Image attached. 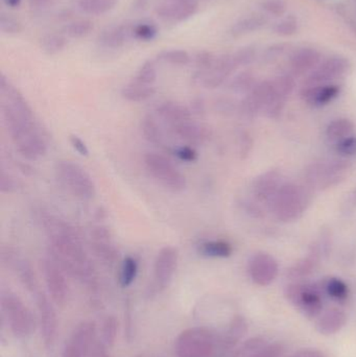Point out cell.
Masks as SVG:
<instances>
[{
	"label": "cell",
	"mask_w": 356,
	"mask_h": 357,
	"mask_svg": "<svg viewBox=\"0 0 356 357\" xmlns=\"http://www.w3.org/2000/svg\"><path fill=\"white\" fill-rule=\"evenodd\" d=\"M321 54L315 48L303 47L291 56L290 66L293 75H304L311 73L320 64Z\"/></svg>",
	"instance_id": "20"
},
{
	"label": "cell",
	"mask_w": 356,
	"mask_h": 357,
	"mask_svg": "<svg viewBox=\"0 0 356 357\" xmlns=\"http://www.w3.org/2000/svg\"><path fill=\"white\" fill-rule=\"evenodd\" d=\"M261 8L268 14L279 17L286 13V3L284 0H263L261 2Z\"/></svg>",
	"instance_id": "49"
},
{
	"label": "cell",
	"mask_w": 356,
	"mask_h": 357,
	"mask_svg": "<svg viewBox=\"0 0 356 357\" xmlns=\"http://www.w3.org/2000/svg\"><path fill=\"white\" fill-rule=\"evenodd\" d=\"M138 262L132 256H127L123 259L119 273V282L123 287H129L133 284L138 274Z\"/></svg>",
	"instance_id": "33"
},
{
	"label": "cell",
	"mask_w": 356,
	"mask_h": 357,
	"mask_svg": "<svg viewBox=\"0 0 356 357\" xmlns=\"http://www.w3.org/2000/svg\"><path fill=\"white\" fill-rule=\"evenodd\" d=\"M198 10L196 0H171L158 6L157 15L167 22H183L194 16Z\"/></svg>",
	"instance_id": "18"
},
{
	"label": "cell",
	"mask_w": 356,
	"mask_h": 357,
	"mask_svg": "<svg viewBox=\"0 0 356 357\" xmlns=\"http://www.w3.org/2000/svg\"><path fill=\"white\" fill-rule=\"evenodd\" d=\"M349 68V62L344 56H332L320 63L307 77L304 86L327 85L344 75Z\"/></svg>",
	"instance_id": "15"
},
{
	"label": "cell",
	"mask_w": 356,
	"mask_h": 357,
	"mask_svg": "<svg viewBox=\"0 0 356 357\" xmlns=\"http://www.w3.org/2000/svg\"><path fill=\"white\" fill-rule=\"evenodd\" d=\"M146 1L148 0H136V8H142L144 6H146Z\"/></svg>",
	"instance_id": "58"
},
{
	"label": "cell",
	"mask_w": 356,
	"mask_h": 357,
	"mask_svg": "<svg viewBox=\"0 0 356 357\" xmlns=\"http://www.w3.org/2000/svg\"><path fill=\"white\" fill-rule=\"evenodd\" d=\"M56 176L66 190L77 199H91L95 195V184L91 176L73 161H58Z\"/></svg>",
	"instance_id": "4"
},
{
	"label": "cell",
	"mask_w": 356,
	"mask_h": 357,
	"mask_svg": "<svg viewBox=\"0 0 356 357\" xmlns=\"http://www.w3.org/2000/svg\"><path fill=\"white\" fill-rule=\"evenodd\" d=\"M324 289H325L327 295L330 296V298H332V299L336 300V301H346L347 298H348V287H347L346 283L341 280V279H328L325 282V285H324Z\"/></svg>",
	"instance_id": "39"
},
{
	"label": "cell",
	"mask_w": 356,
	"mask_h": 357,
	"mask_svg": "<svg viewBox=\"0 0 356 357\" xmlns=\"http://www.w3.org/2000/svg\"><path fill=\"white\" fill-rule=\"evenodd\" d=\"M314 264H315V259H314L313 257L307 258V259L303 260V261L299 262V264L293 268L292 272L294 273L295 275L309 274L311 268H313Z\"/></svg>",
	"instance_id": "52"
},
{
	"label": "cell",
	"mask_w": 356,
	"mask_h": 357,
	"mask_svg": "<svg viewBox=\"0 0 356 357\" xmlns=\"http://www.w3.org/2000/svg\"><path fill=\"white\" fill-rule=\"evenodd\" d=\"M274 31L281 37H291L298 31V20L295 17L288 16L275 25Z\"/></svg>",
	"instance_id": "44"
},
{
	"label": "cell",
	"mask_w": 356,
	"mask_h": 357,
	"mask_svg": "<svg viewBox=\"0 0 356 357\" xmlns=\"http://www.w3.org/2000/svg\"><path fill=\"white\" fill-rule=\"evenodd\" d=\"M156 93L155 86H144L140 84L131 83L121 90V96L127 102H141L150 100L154 94Z\"/></svg>",
	"instance_id": "27"
},
{
	"label": "cell",
	"mask_w": 356,
	"mask_h": 357,
	"mask_svg": "<svg viewBox=\"0 0 356 357\" xmlns=\"http://www.w3.org/2000/svg\"><path fill=\"white\" fill-rule=\"evenodd\" d=\"M90 247L93 255L106 266H113L118 258V251L113 243L110 229L105 225L92 227Z\"/></svg>",
	"instance_id": "14"
},
{
	"label": "cell",
	"mask_w": 356,
	"mask_h": 357,
	"mask_svg": "<svg viewBox=\"0 0 356 357\" xmlns=\"http://www.w3.org/2000/svg\"><path fill=\"white\" fill-rule=\"evenodd\" d=\"M81 12L92 16H100L116 6L117 0H77Z\"/></svg>",
	"instance_id": "30"
},
{
	"label": "cell",
	"mask_w": 356,
	"mask_h": 357,
	"mask_svg": "<svg viewBox=\"0 0 356 357\" xmlns=\"http://www.w3.org/2000/svg\"><path fill=\"white\" fill-rule=\"evenodd\" d=\"M144 162L148 174L164 188L176 193L185 190L187 186L185 176L167 157L158 153H148Z\"/></svg>",
	"instance_id": "7"
},
{
	"label": "cell",
	"mask_w": 356,
	"mask_h": 357,
	"mask_svg": "<svg viewBox=\"0 0 356 357\" xmlns=\"http://www.w3.org/2000/svg\"><path fill=\"white\" fill-rule=\"evenodd\" d=\"M217 335L204 327H192L180 333L175 342L179 357H211L219 346Z\"/></svg>",
	"instance_id": "3"
},
{
	"label": "cell",
	"mask_w": 356,
	"mask_h": 357,
	"mask_svg": "<svg viewBox=\"0 0 356 357\" xmlns=\"http://www.w3.org/2000/svg\"><path fill=\"white\" fill-rule=\"evenodd\" d=\"M0 31L6 35H17L22 31V25L10 15H0Z\"/></svg>",
	"instance_id": "45"
},
{
	"label": "cell",
	"mask_w": 356,
	"mask_h": 357,
	"mask_svg": "<svg viewBox=\"0 0 356 357\" xmlns=\"http://www.w3.org/2000/svg\"><path fill=\"white\" fill-rule=\"evenodd\" d=\"M286 47L284 44H277V45L272 46L268 50L267 56L269 59L277 58L278 56H281L284 54Z\"/></svg>",
	"instance_id": "53"
},
{
	"label": "cell",
	"mask_w": 356,
	"mask_h": 357,
	"mask_svg": "<svg viewBox=\"0 0 356 357\" xmlns=\"http://www.w3.org/2000/svg\"><path fill=\"white\" fill-rule=\"evenodd\" d=\"M267 19L265 17L250 16L246 18L240 19L238 22L234 23L231 27V35L234 37H240V36L247 35V33H254L259 31L261 27L265 26Z\"/></svg>",
	"instance_id": "29"
},
{
	"label": "cell",
	"mask_w": 356,
	"mask_h": 357,
	"mask_svg": "<svg viewBox=\"0 0 356 357\" xmlns=\"http://www.w3.org/2000/svg\"><path fill=\"white\" fill-rule=\"evenodd\" d=\"M157 114L169 126L192 121V112L189 108L173 102H165L159 105Z\"/></svg>",
	"instance_id": "24"
},
{
	"label": "cell",
	"mask_w": 356,
	"mask_h": 357,
	"mask_svg": "<svg viewBox=\"0 0 356 357\" xmlns=\"http://www.w3.org/2000/svg\"><path fill=\"white\" fill-rule=\"evenodd\" d=\"M272 209L281 222L298 220L309 205V195L304 189L294 184L282 185L272 199Z\"/></svg>",
	"instance_id": "6"
},
{
	"label": "cell",
	"mask_w": 356,
	"mask_h": 357,
	"mask_svg": "<svg viewBox=\"0 0 356 357\" xmlns=\"http://www.w3.org/2000/svg\"><path fill=\"white\" fill-rule=\"evenodd\" d=\"M233 58L238 67L248 66L254 62L256 58V50L252 46H246L234 52Z\"/></svg>",
	"instance_id": "46"
},
{
	"label": "cell",
	"mask_w": 356,
	"mask_h": 357,
	"mask_svg": "<svg viewBox=\"0 0 356 357\" xmlns=\"http://www.w3.org/2000/svg\"><path fill=\"white\" fill-rule=\"evenodd\" d=\"M336 153L343 157H353L356 155V136H349L336 142Z\"/></svg>",
	"instance_id": "47"
},
{
	"label": "cell",
	"mask_w": 356,
	"mask_h": 357,
	"mask_svg": "<svg viewBox=\"0 0 356 357\" xmlns=\"http://www.w3.org/2000/svg\"><path fill=\"white\" fill-rule=\"evenodd\" d=\"M273 85L278 96L286 98L292 93L295 88L294 77L291 75H281L274 79Z\"/></svg>",
	"instance_id": "43"
},
{
	"label": "cell",
	"mask_w": 356,
	"mask_h": 357,
	"mask_svg": "<svg viewBox=\"0 0 356 357\" xmlns=\"http://www.w3.org/2000/svg\"><path fill=\"white\" fill-rule=\"evenodd\" d=\"M117 323L114 317H107L106 320L102 323V343L107 348H110L114 344L116 339Z\"/></svg>",
	"instance_id": "42"
},
{
	"label": "cell",
	"mask_w": 356,
	"mask_h": 357,
	"mask_svg": "<svg viewBox=\"0 0 356 357\" xmlns=\"http://www.w3.org/2000/svg\"><path fill=\"white\" fill-rule=\"evenodd\" d=\"M249 274L253 282L261 287H267L277 277V261L270 254H255L249 262Z\"/></svg>",
	"instance_id": "17"
},
{
	"label": "cell",
	"mask_w": 356,
	"mask_h": 357,
	"mask_svg": "<svg viewBox=\"0 0 356 357\" xmlns=\"http://www.w3.org/2000/svg\"><path fill=\"white\" fill-rule=\"evenodd\" d=\"M286 296L290 301L305 316L315 318L323 308L321 291L311 284H292L286 287Z\"/></svg>",
	"instance_id": "9"
},
{
	"label": "cell",
	"mask_w": 356,
	"mask_h": 357,
	"mask_svg": "<svg viewBox=\"0 0 356 357\" xmlns=\"http://www.w3.org/2000/svg\"><path fill=\"white\" fill-rule=\"evenodd\" d=\"M171 131L176 137L187 146H198L205 144L210 137V131L205 126L198 125L192 121H183L171 126Z\"/></svg>",
	"instance_id": "19"
},
{
	"label": "cell",
	"mask_w": 356,
	"mask_h": 357,
	"mask_svg": "<svg viewBox=\"0 0 356 357\" xmlns=\"http://www.w3.org/2000/svg\"><path fill=\"white\" fill-rule=\"evenodd\" d=\"M199 253L209 258H228L233 253L232 245L225 241H208L198 247Z\"/></svg>",
	"instance_id": "28"
},
{
	"label": "cell",
	"mask_w": 356,
	"mask_h": 357,
	"mask_svg": "<svg viewBox=\"0 0 356 357\" xmlns=\"http://www.w3.org/2000/svg\"><path fill=\"white\" fill-rule=\"evenodd\" d=\"M41 270L50 299L56 305L64 306L69 298L66 272L50 255L42 258Z\"/></svg>",
	"instance_id": "8"
},
{
	"label": "cell",
	"mask_w": 356,
	"mask_h": 357,
	"mask_svg": "<svg viewBox=\"0 0 356 357\" xmlns=\"http://www.w3.org/2000/svg\"><path fill=\"white\" fill-rule=\"evenodd\" d=\"M217 58V56H215L212 52H207V50L199 52L194 58V66H196V70L192 79H196V77L208 73L215 65Z\"/></svg>",
	"instance_id": "40"
},
{
	"label": "cell",
	"mask_w": 356,
	"mask_h": 357,
	"mask_svg": "<svg viewBox=\"0 0 356 357\" xmlns=\"http://www.w3.org/2000/svg\"><path fill=\"white\" fill-rule=\"evenodd\" d=\"M96 325L86 321L77 325L65 344L62 357H87L95 345Z\"/></svg>",
	"instance_id": "10"
},
{
	"label": "cell",
	"mask_w": 356,
	"mask_h": 357,
	"mask_svg": "<svg viewBox=\"0 0 356 357\" xmlns=\"http://www.w3.org/2000/svg\"><path fill=\"white\" fill-rule=\"evenodd\" d=\"M255 85H256V83H255L254 75L249 71H244V73H240L232 79L231 83H230V88L238 93L248 94L254 88Z\"/></svg>",
	"instance_id": "41"
},
{
	"label": "cell",
	"mask_w": 356,
	"mask_h": 357,
	"mask_svg": "<svg viewBox=\"0 0 356 357\" xmlns=\"http://www.w3.org/2000/svg\"><path fill=\"white\" fill-rule=\"evenodd\" d=\"M280 187V174L277 171H269L255 178L253 193L258 201H272Z\"/></svg>",
	"instance_id": "23"
},
{
	"label": "cell",
	"mask_w": 356,
	"mask_h": 357,
	"mask_svg": "<svg viewBox=\"0 0 356 357\" xmlns=\"http://www.w3.org/2000/svg\"><path fill=\"white\" fill-rule=\"evenodd\" d=\"M173 154L177 157L179 160L186 163H194L198 161L199 155L196 149L192 146H181L173 149Z\"/></svg>",
	"instance_id": "48"
},
{
	"label": "cell",
	"mask_w": 356,
	"mask_h": 357,
	"mask_svg": "<svg viewBox=\"0 0 356 357\" xmlns=\"http://www.w3.org/2000/svg\"><path fill=\"white\" fill-rule=\"evenodd\" d=\"M68 41L60 33H47L41 39V48L47 54H56L66 48Z\"/></svg>",
	"instance_id": "34"
},
{
	"label": "cell",
	"mask_w": 356,
	"mask_h": 357,
	"mask_svg": "<svg viewBox=\"0 0 356 357\" xmlns=\"http://www.w3.org/2000/svg\"><path fill=\"white\" fill-rule=\"evenodd\" d=\"M69 142H70L71 146H72L73 150L77 154L83 157L89 156V149H88L87 144L79 136L72 134V135L69 136Z\"/></svg>",
	"instance_id": "51"
},
{
	"label": "cell",
	"mask_w": 356,
	"mask_h": 357,
	"mask_svg": "<svg viewBox=\"0 0 356 357\" xmlns=\"http://www.w3.org/2000/svg\"><path fill=\"white\" fill-rule=\"evenodd\" d=\"M248 140V136H247L246 134H244V135L242 136V142H240V155L244 157L246 156V155H248L249 153Z\"/></svg>",
	"instance_id": "55"
},
{
	"label": "cell",
	"mask_w": 356,
	"mask_h": 357,
	"mask_svg": "<svg viewBox=\"0 0 356 357\" xmlns=\"http://www.w3.org/2000/svg\"><path fill=\"white\" fill-rule=\"evenodd\" d=\"M2 264L6 268H10L16 273L19 280L22 283L23 287L33 295L36 291H39V285H38L37 277H36L35 271L31 268V264L25 259L24 257L10 245L1 248V253H0Z\"/></svg>",
	"instance_id": "11"
},
{
	"label": "cell",
	"mask_w": 356,
	"mask_h": 357,
	"mask_svg": "<svg viewBox=\"0 0 356 357\" xmlns=\"http://www.w3.org/2000/svg\"><path fill=\"white\" fill-rule=\"evenodd\" d=\"M353 202H355V203H356V188L355 189V190H353Z\"/></svg>",
	"instance_id": "59"
},
{
	"label": "cell",
	"mask_w": 356,
	"mask_h": 357,
	"mask_svg": "<svg viewBox=\"0 0 356 357\" xmlns=\"http://www.w3.org/2000/svg\"><path fill=\"white\" fill-rule=\"evenodd\" d=\"M133 39L139 41L150 42L158 36V27L155 23L148 21H140L133 24Z\"/></svg>",
	"instance_id": "35"
},
{
	"label": "cell",
	"mask_w": 356,
	"mask_h": 357,
	"mask_svg": "<svg viewBox=\"0 0 356 357\" xmlns=\"http://www.w3.org/2000/svg\"><path fill=\"white\" fill-rule=\"evenodd\" d=\"M134 23H123L110 27L100 33L98 37V43L100 46L109 50H117L123 47L130 39L133 38Z\"/></svg>",
	"instance_id": "22"
},
{
	"label": "cell",
	"mask_w": 356,
	"mask_h": 357,
	"mask_svg": "<svg viewBox=\"0 0 356 357\" xmlns=\"http://www.w3.org/2000/svg\"><path fill=\"white\" fill-rule=\"evenodd\" d=\"M291 357H325L322 352L315 349H303Z\"/></svg>",
	"instance_id": "54"
},
{
	"label": "cell",
	"mask_w": 356,
	"mask_h": 357,
	"mask_svg": "<svg viewBox=\"0 0 356 357\" xmlns=\"http://www.w3.org/2000/svg\"><path fill=\"white\" fill-rule=\"evenodd\" d=\"M36 305L39 314L40 327H41L42 337L46 347L50 348L54 345L58 329V320H56V310L54 308V302L42 291L33 294Z\"/></svg>",
	"instance_id": "13"
},
{
	"label": "cell",
	"mask_w": 356,
	"mask_h": 357,
	"mask_svg": "<svg viewBox=\"0 0 356 357\" xmlns=\"http://www.w3.org/2000/svg\"><path fill=\"white\" fill-rule=\"evenodd\" d=\"M157 77H158V73H157L156 65L150 60L146 61L140 66L132 82L140 84V85L154 86L155 82L157 81Z\"/></svg>",
	"instance_id": "36"
},
{
	"label": "cell",
	"mask_w": 356,
	"mask_h": 357,
	"mask_svg": "<svg viewBox=\"0 0 356 357\" xmlns=\"http://www.w3.org/2000/svg\"><path fill=\"white\" fill-rule=\"evenodd\" d=\"M1 111L17 152L29 161L43 158L47 144L36 123L33 109L18 89H13L2 98Z\"/></svg>",
	"instance_id": "2"
},
{
	"label": "cell",
	"mask_w": 356,
	"mask_h": 357,
	"mask_svg": "<svg viewBox=\"0 0 356 357\" xmlns=\"http://www.w3.org/2000/svg\"><path fill=\"white\" fill-rule=\"evenodd\" d=\"M346 323V314L342 310H334L324 312L318 319L317 328L323 335H334L338 333Z\"/></svg>",
	"instance_id": "26"
},
{
	"label": "cell",
	"mask_w": 356,
	"mask_h": 357,
	"mask_svg": "<svg viewBox=\"0 0 356 357\" xmlns=\"http://www.w3.org/2000/svg\"><path fill=\"white\" fill-rule=\"evenodd\" d=\"M93 29V22L83 19V20H77L68 23L64 27V33L68 37L73 38V39H79V38L87 37Z\"/></svg>",
	"instance_id": "38"
},
{
	"label": "cell",
	"mask_w": 356,
	"mask_h": 357,
	"mask_svg": "<svg viewBox=\"0 0 356 357\" xmlns=\"http://www.w3.org/2000/svg\"><path fill=\"white\" fill-rule=\"evenodd\" d=\"M238 68V66L234 60L233 54H223V56H217L215 65L208 73L194 79V82L202 84L205 88H208V89H215V88L223 85L226 79Z\"/></svg>",
	"instance_id": "16"
},
{
	"label": "cell",
	"mask_w": 356,
	"mask_h": 357,
	"mask_svg": "<svg viewBox=\"0 0 356 357\" xmlns=\"http://www.w3.org/2000/svg\"><path fill=\"white\" fill-rule=\"evenodd\" d=\"M42 224L49 241V255L68 276L87 287H94L95 268L75 227L52 214L44 215Z\"/></svg>",
	"instance_id": "1"
},
{
	"label": "cell",
	"mask_w": 356,
	"mask_h": 357,
	"mask_svg": "<svg viewBox=\"0 0 356 357\" xmlns=\"http://www.w3.org/2000/svg\"><path fill=\"white\" fill-rule=\"evenodd\" d=\"M157 58L161 62L175 66H186L192 62L189 54L183 50H163Z\"/></svg>",
	"instance_id": "37"
},
{
	"label": "cell",
	"mask_w": 356,
	"mask_h": 357,
	"mask_svg": "<svg viewBox=\"0 0 356 357\" xmlns=\"http://www.w3.org/2000/svg\"><path fill=\"white\" fill-rule=\"evenodd\" d=\"M50 0H29V4H31L33 8H44V6H47Z\"/></svg>",
	"instance_id": "56"
},
{
	"label": "cell",
	"mask_w": 356,
	"mask_h": 357,
	"mask_svg": "<svg viewBox=\"0 0 356 357\" xmlns=\"http://www.w3.org/2000/svg\"><path fill=\"white\" fill-rule=\"evenodd\" d=\"M0 304L10 333L19 339L29 337L35 328V320L22 300L10 291H4L0 297Z\"/></svg>",
	"instance_id": "5"
},
{
	"label": "cell",
	"mask_w": 356,
	"mask_h": 357,
	"mask_svg": "<svg viewBox=\"0 0 356 357\" xmlns=\"http://www.w3.org/2000/svg\"><path fill=\"white\" fill-rule=\"evenodd\" d=\"M355 129L353 121L348 119H339L332 121L326 128V136L332 142H340L351 136Z\"/></svg>",
	"instance_id": "31"
},
{
	"label": "cell",
	"mask_w": 356,
	"mask_h": 357,
	"mask_svg": "<svg viewBox=\"0 0 356 357\" xmlns=\"http://www.w3.org/2000/svg\"><path fill=\"white\" fill-rule=\"evenodd\" d=\"M340 94V87L334 84L327 85L304 86L301 92L303 100L314 107H322L332 102Z\"/></svg>",
	"instance_id": "21"
},
{
	"label": "cell",
	"mask_w": 356,
	"mask_h": 357,
	"mask_svg": "<svg viewBox=\"0 0 356 357\" xmlns=\"http://www.w3.org/2000/svg\"><path fill=\"white\" fill-rule=\"evenodd\" d=\"M6 6L10 8H17L19 6H20L21 0H4Z\"/></svg>",
	"instance_id": "57"
},
{
	"label": "cell",
	"mask_w": 356,
	"mask_h": 357,
	"mask_svg": "<svg viewBox=\"0 0 356 357\" xmlns=\"http://www.w3.org/2000/svg\"><path fill=\"white\" fill-rule=\"evenodd\" d=\"M142 135L144 139L155 146H161L163 144V133L160 126L152 115H146L140 123Z\"/></svg>",
	"instance_id": "32"
},
{
	"label": "cell",
	"mask_w": 356,
	"mask_h": 357,
	"mask_svg": "<svg viewBox=\"0 0 356 357\" xmlns=\"http://www.w3.org/2000/svg\"><path fill=\"white\" fill-rule=\"evenodd\" d=\"M17 188H18V185L15 178L2 169L0 173V190L1 192L13 193L17 190Z\"/></svg>",
	"instance_id": "50"
},
{
	"label": "cell",
	"mask_w": 356,
	"mask_h": 357,
	"mask_svg": "<svg viewBox=\"0 0 356 357\" xmlns=\"http://www.w3.org/2000/svg\"><path fill=\"white\" fill-rule=\"evenodd\" d=\"M284 350L281 346L274 344L267 345L259 340H251L240 350L238 357H282Z\"/></svg>",
	"instance_id": "25"
},
{
	"label": "cell",
	"mask_w": 356,
	"mask_h": 357,
	"mask_svg": "<svg viewBox=\"0 0 356 357\" xmlns=\"http://www.w3.org/2000/svg\"><path fill=\"white\" fill-rule=\"evenodd\" d=\"M179 262V252L173 245H165L157 254L154 264V287L161 291L173 280Z\"/></svg>",
	"instance_id": "12"
}]
</instances>
